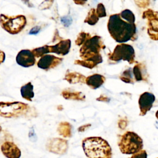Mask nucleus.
<instances>
[{
    "label": "nucleus",
    "instance_id": "nucleus-1",
    "mask_svg": "<svg viewBox=\"0 0 158 158\" xmlns=\"http://www.w3.org/2000/svg\"><path fill=\"white\" fill-rule=\"evenodd\" d=\"M107 28L111 36L118 43H125L130 40L136 32L135 23L131 24L124 21L119 14L110 16Z\"/></svg>",
    "mask_w": 158,
    "mask_h": 158
},
{
    "label": "nucleus",
    "instance_id": "nucleus-2",
    "mask_svg": "<svg viewBox=\"0 0 158 158\" xmlns=\"http://www.w3.org/2000/svg\"><path fill=\"white\" fill-rule=\"evenodd\" d=\"M84 152L88 158H112L111 148L101 137H88L82 141Z\"/></svg>",
    "mask_w": 158,
    "mask_h": 158
},
{
    "label": "nucleus",
    "instance_id": "nucleus-3",
    "mask_svg": "<svg viewBox=\"0 0 158 158\" xmlns=\"http://www.w3.org/2000/svg\"><path fill=\"white\" fill-rule=\"evenodd\" d=\"M119 149L125 154H133L142 150L143 139L136 133L127 131L120 138L118 142Z\"/></svg>",
    "mask_w": 158,
    "mask_h": 158
},
{
    "label": "nucleus",
    "instance_id": "nucleus-4",
    "mask_svg": "<svg viewBox=\"0 0 158 158\" xmlns=\"http://www.w3.org/2000/svg\"><path fill=\"white\" fill-rule=\"evenodd\" d=\"M27 23L26 17L23 15L10 17L3 14H0V25L2 29L11 35L20 32Z\"/></svg>",
    "mask_w": 158,
    "mask_h": 158
},
{
    "label": "nucleus",
    "instance_id": "nucleus-5",
    "mask_svg": "<svg viewBox=\"0 0 158 158\" xmlns=\"http://www.w3.org/2000/svg\"><path fill=\"white\" fill-rule=\"evenodd\" d=\"M102 44L101 38L98 36L86 40L80 49L81 58L85 60L98 55L99 51L102 48Z\"/></svg>",
    "mask_w": 158,
    "mask_h": 158
},
{
    "label": "nucleus",
    "instance_id": "nucleus-6",
    "mask_svg": "<svg viewBox=\"0 0 158 158\" xmlns=\"http://www.w3.org/2000/svg\"><path fill=\"white\" fill-rule=\"evenodd\" d=\"M27 107V105L20 102H0V116L4 118H12L22 114Z\"/></svg>",
    "mask_w": 158,
    "mask_h": 158
},
{
    "label": "nucleus",
    "instance_id": "nucleus-7",
    "mask_svg": "<svg viewBox=\"0 0 158 158\" xmlns=\"http://www.w3.org/2000/svg\"><path fill=\"white\" fill-rule=\"evenodd\" d=\"M135 51L133 48L129 44H121L117 45L109 59L114 61H119L121 60H127L130 63L134 62Z\"/></svg>",
    "mask_w": 158,
    "mask_h": 158
},
{
    "label": "nucleus",
    "instance_id": "nucleus-8",
    "mask_svg": "<svg viewBox=\"0 0 158 158\" xmlns=\"http://www.w3.org/2000/svg\"><path fill=\"white\" fill-rule=\"evenodd\" d=\"M16 62L23 67L33 66L35 63V57L32 52L28 49H22L16 56Z\"/></svg>",
    "mask_w": 158,
    "mask_h": 158
},
{
    "label": "nucleus",
    "instance_id": "nucleus-9",
    "mask_svg": "<svg viewBox=\"0 0 158 158\" xmlns=\"http://www.w3.org/2000/svg\"><path fill=\"white\" fill-rule=\"evenodd\" d=\"M1 150L7 158H20L21 156L20 149L12 141H6L2 143Z\"/></svg>",
    "mask_w": 158,
    "mask_h": 158
},
{
    "label": "nucleus",
    "instance_id": "nucleus-10",
    "mask_svg": "<svg viewBox=\"0 0 158 158\" xmlns=\"http://www.w3.org/2000/svg\"><path fill=\"white\" fill-rule=\"evenodd\" d=\"M155 101V96L152 93L145 92L143 93L139 99V106L141 115H145L151 109Z\"/></svg>",
    "mask_w": 158,
    "mask_h": 158
},
{
    "label": "nucleus",
    "instance_id": "nucleus-11",
    "mask_svg": "<svg viewBox=\"0 0 158 158\" xmlns=\"http://www.w3.org/2000/svg\"><path fill=\"white\" fill-rule=\"evenodd\" d=\"M62 61L61 58L57 57L53 55L45 54L38 60L37 65L39 68L48 70L57 65Z\"/></svg>",
    "mask_w": 158,
    "mask_h": 158
},
{
    "label": "nucleus",
    "instance_id": "nucleus-12",
    "mask_svg": "<svg viewBox=\"0 0 158 158\" xmlns=\"http://www.w3.org/2000/svg\"><path fill=\"white\" fill-rule=\"evenodd\" d=\"M71 46L70 40L60 41L59 43L54 46H48L49 52H54L57 54L66 55L69 52Z\"/></svg>",
    "mask_w": 158,
    "mask_h": 158
},
{
    "label": "nucleus",
    "instance_id": "nucleus-13",
    "mask_svg": "<svg viewBox=\"0 0 158 158\" xmlns=\"http://www.w3.org/2000/svg\"><path fill=\"white\" fill-rule=\"evenodd\" d=\"M48 147H49V151L55 154H62L67 151V141L61 139H56L53 141H51Z\"/></svg>",
    "mask_w": 158,
    "mask_h": 158
},
{
    "label": "nucleus",
    "instance_id": "nucleus-14",
    "mask_svg": "<svg viewBox=\"0 0 158 158\" xmlns=\"http://www.w3.org/2000/svg\"><path fill=\"white\" fill-rule=\"evenodd\" d=\"M105 78L99 74H94L86 78V84L93 89L100 87L104 82Z\"/></svg>",
    "mask_w": 158,
    "mask_h": 158
},
{
    "label": "nucleus",
    "instance_id": "nucleus-15",
    "mask_svg": "<svg viewBox=\"0 0 158 158\" xmlns=\"http://www.w3.org/2000/svg\"><path fill=\"white\" fill-rule=\"evenodd\" d=\"M21 95L23 98L31 101V99L34 97L33 86L31 82H28L25 85L22 86L20 88Z\"/></svg>",
    "mask_w": 158,
    "mask_h": 158
},
{
    "label": "nucleus",
    "instance_id": "nucleus-16",
    "mask_svg": "<svg viewBox=\"0 0 158 158\" xmlns=\"http://www.w3.org/2000/svg\"><path fill=\"white\" fill-rule=\"evenodd\" d=\"M119 15L120 18L124 19L125 22L131 24H134L135 17L133 13L131 10L128 9H125L122 11Z\"/></svg>",
    "mask_w": 158,
    "mask_h": 158
},
{
    "label": "nucleus",
    "instance_id": "nucleus-17",
    "mask_svg": "<svg viewBox=\"0 0 158 158\" xmlns=\"http://www.w3.org/2000/svg\"><path fill=\"white\" fill-rule=\"evenodd\" d=\"M98 19H99V18H98V15H96V10L93 9L89 11L88 15L86 18L85 22L91 25H93L97 23V22L98 21Z\"/></svg>",
    "mask_w": 158,
    "mask_h": 158
},
{
    "label": "nucleus",
    "instance_id": "nucleus-18",
    "mask_svg": "<svg viewBox=\"0 0 158 158\" xmlns=\"http://www.w3.org/2000/svg\"><path fill=\"white\" fill-rule=\"evenodd\" d=\"M33 54L34 56H36L37 57H42L43 56L49 53V48L48 46L46 45L44 46H42L40 48H38L36 49H34L31 51Z\"/></svg>",
    "mask_w": 158,
    "mask_h": 158
},
{
    "label": "nucleus",
    "instance_id": "nucleus-19",
    "mask_svg": "<svg viewBox=\"0 0 158 158\" xmlns=\"http://www.w3.org/2000/svg\"><path fill=\"white\" fill-rule=\"evenodd\" d=\"M59 132L64 137H68L70 135V130L69 128V125H60L59 128Z\"/></svg>",
    "mask_w": 158,
    "mask_h": 158
},
{
    "label": "nucleus",
    "instance_id": "nucleus-20",
    "mask_svg": "<svg viewBox=\"0 0 158 158\" xmlns=\"http://www.w3.org/2000/svg\"><path fill=\"white\" fill-rule=\"evenodd\" d=\"M133 72L135 76V78L136 81H140L143 80V77L141 74V72L140 70V68L138 66V65H135L133 69Z\"/></svg>",
    "mask_w": 158,
    "mask_h": 158
},
{
    "label": "nucleus",
    "instance_id": "nucleus-21",
    "mask_svg": "<svg viewBox=\"0 0 158 158\" xmlns=\"http://www.w3.org/2000/svg\"><path fill=\"white\" fill-rule=\"evenodd\" d=\"M96 15H98V18L99 17H106V10L104 5L101 3L99 4L97 7V10L96 11Z\"/></svg>",
    "mask_w": 158,
    "mask_h": 158
},
{
    "label": "nucleus",
    "instance_id": "nucleus-22",
    "mask_svg": "<svg viewBox=\"0 0 158 158\" xmlns=\"http://www.w3.org/2000/svg\"><path fill=\"white\" fill-rule=\"evenodd\" d=\"M89 36V35L86 34L85 33H81L78 35V37L76 41V44L77 45H81V44L84 43V42L87 39V36Z\"/></svg>",
    "mask_w": 158,
    "mask_h": 158
},
{
    "label": "nucleus",
    "instance_id": "nucleus-23",
    "mask_svg": "<svg viewBox=\"0 0 158 158\" xmlns=\"http://www.w3.org/2000/svg\"><path fill=\"white\" fill-rule=\"evenodd\" d=\"M147 152L145 150H141L139 152L133 154L130 158H147Z\"/></svg>",
    "mask_w": 158,
    "mask_h": 158
},
{
    "label": "nucleus",
    "instance_id": "nucleus-24",
    "mask_svg": "<svg viewBox=\"0 0 158 158\" xmlns=\"http://www.w3.org/2000/svg\"><path fill=\"white\" fill-rule=\"evenodd\" d=\"M61 22L66 27L70 25L72 23V19L69 17H64L61 18Z\"/></svg>",
    "mask_w": 158,
    "mask_h": 158
},
{
    "label": "nucleus",
    "instance_id": "nucleus-25",
    "mask_svg": "<svg viewBox=\"0 0 158 158\" xmlns=\"http://www.w3.org/2000/svg\"><path fill=\"white\" fill-rule=\"evenodd\" d=\"M28 136H29V138L30 139L31 141H36V139H37V137L36 136V134L35 133V131L33 130V128H31L29 131V134H28Z\"/></svg>",
    "mask_w": 158,
    "mask_h": 158
},
{
    "label": "nucleus",
    "instance_id": "nucleus-26",
    "mask_svg": "<svg viewBox=\"0 0 158 158\" xmlns=\"http://www.w3.org/2000/svg\"><path fill=\"white\" fill-rule=\"evenodd\" d=\"M40 31V28L38 26H36L33 28H32L30 31H29L30 35H36Z\"/></svg>",
    "mask_w": 158,
    "mask_h": 158
},
{
    "label": "nucleus",
    "instance_id": "nucleus-27",
    "mask_svg": "<svg viewBox=\"0 0 158 158\" xmlns=\"http://www.w3.org/2000/svg\"><path fill=\"white\" fill-rule=\"evenodd\" d=\"M5 57H6V55L4 52L0 50V64H1L4 62Z\"/></svg>",
    "mask_w": 158,
    "mask_h": 158
},
{
    "label": "nucleus",
    "instance_id": "nucleus-28",
    "mask_svg": "<svg viewBox=\"0 0 158 158\" xmlns=\"http://www.w3.org/2000/svg\"><path fill=\"white\" fill-rule=\"evenodd\" d=\"M1 130H2V128H1V127L0 126V132L1 131Z\"/></svg>",
    "mask_w": 158,
    "mask_h": 158
},
{
    "label": "nucleus",
    "instance_id": "nucleus-29",
    "mask_svg": "<svg viewBox=\"0 0 158 158\" xmlns=\"http://www.w3.org/2000/svg\"><path fill=\"white\" fill-rule=\"evenodd\" d=\"M156 158H157V157H156Z\"/></svg>",
    "mask_w": 158,
    "mask_h": 158
}]
</instances>
